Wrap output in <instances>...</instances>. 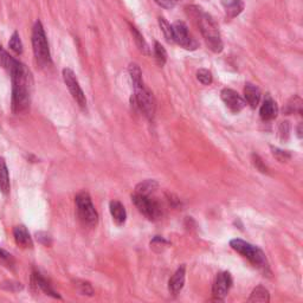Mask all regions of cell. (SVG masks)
<instances>
[{
  "mask_svg": "<svg viewBox=\"0 0 303 303\" xmlns=\"http://www.w3.org/2000/svg\"><path fill=\"white\" fill-rule=\"evenodd\" d=\"M244 95L247 102L252 107V108H256V107L258 106V103L260 101V91L256 86L251 83L245 84Z\"/></svg>",
  "mask_w": 303,
  "mask_h": 303,
  "instance_id": "19",
  "label": "cell"
},
{
  "mask_svg": "<svg viewBox=\"0 0 303 303\" xmlns=\"http://www.w3.org/2000/svg\"><path fill=\"white\" fill-rule=\"evenodd\" d=\"M132 200L137 210L149 220H158L163 216V208L160 203L152 194H141L134 192L132 195Z\"/></svg>",
  "mask_w": 303,
  "mask_h": 303,
  "instance_id": "6",
  "label": "cell"
},
{
  "mask_svg": "<svg viewBox=\"0 0 303 303\" xmlns=\"http://www.w3.org/2000/svg\"><path fill=\"white\" fill-rule=\"evenodd\" d=\"M159 25H160L161 31H163L164 36H165V38H166V41L168 42V43H174L173 29H172L170 23H168L164 17H159Z\"/></svg>",
  "mask_w": 303,
  "mask_h": 303,
  "instance_id": "25",
  "label": "cell"
},
{
  "mask_svg": "<svg viewBox=\"0 0 303 303\" xmlns=\"http://www.w3.org/2000/svg\"><path fill=\"white\" fill-rule=\"evenodd\" d=\"M128 71H129L130 78H132L133 86H136V84H140V83L144 82V80H143V72H141V69H140L139 65L135 64V63L129 64Z\"/></svg>",
  "mask_w": 303,
  "mask_h": 303,
  "instance_id": "26",
  "label": "cell"
},
{
  "mask_svg": "<svg viewBox=\"0 0 303 303\" xmlns=\"http://www.w3.org/2000/svg\"><path fill=\"white\" fill-rule=\"evenodd\" d=\"M301 128H302V125H298V127H297V136L300 137V139L302 137V129Z\"/></svg>",
  "mask_w": 303,
  "mask_h": 303,
  "instance_id": "39",
  "label": "cell"
},
{
  "mask_svg": "<svg viewBox=\"0 0 303 303\" xmlns=\"http://www.w3.org/2000/svg\"><path fill=\"white\" fill-rule=\"evenodd\" d=\"M10 174L6 161L0 156V192L4 194H9L10 192Z\"/></svg>",
  "mask_w": 303,
  "mask_h": 303,
  "instance_id": "18",
  "label": "cell"
},
{
  "mask_svg": "<svg viewBox=\"0 0 303 303\" xmlns=\"http://www.w3.org/2000/svg\"><path fill=\"white\" fill-rule=\"evenodd\" d=\"M16 62H17V59L14 58V57L11 56L10 53L3 48V45L0 44V67L4 68L7 71H10L11 68L13 67Z\"/></svg>",
  "mask_w": 303,
  "mask_h": 303,
  "instance_id": "24",
  "label": "cell"
},
{
  "mask_svg": "<svg viewBox=\"0 0 303 303\" xmlns=\"http://www.w3.org/2000/svg\"><path fill=\"white\" fill-rule=\"evenodd\" d=\"M109 211L112 214L113 220L117 226H121L125 224L126 219H127V212H126L125 206L121 204L120 201L113 200L109 204Z\"/></svg>",
  "mask_w": 303,
  "mask_h": 303,
  "instance_id": "16",
  "label": "cell"
},
{
  "mask_svg": "<svg viewBox=\"0 0 303 303\" xmlns=\"http://www.w3.org/2000/svg\"><path fill=\"white\" fill-rule=\"evenodd\" d=\"M2 287L6 290H11V291H18L23 289V286L18 282H5L3 283Z\"/></svg>",
  "mask_w": 303,
  "mask_h": 303,
  "instance_id": "37",
  "label": "cell"
},
{
  "mask_svg": "<svg viewBox=\"0 0 303 303\" xmlns=\"http://www.w3.org/2000/svg\"><path fill=\"white\" fill-rule=\"evenodd\" d=\"M156 3L159 4L160 6L163 7H166V9H171V7L174 6V4L171 2V0H155Z\"/></svg>",
  "mask_w": 303,
  "mask_h": 303,
  "instance_id": "38",
  "label": "cell"
},
{
  "mask_svg": "<svg viewBox=\"0 0 303 303\" xmlns=\"http://www.w3.org/2000/svg\"><path fill=\"white\" fill-rule=\"evenodd\" d=\"M76 201V210H77V214L79 220L82 221L84 225L90 226V228H94V226L97 225L98 223V213L97 211L95 210V206L91 201L90 195L87 193V192H80L79 194L76 195L75 198Z\"/></svg>",
  "mask_w": 303,
  "mask_h": 303,
  "instance_id": "7",
  "label": "cell"
},
{
  "mask_svg": "<svg viewBox=\"0 0 303 303\" xmlns=\"http://www.w3.org/2000/svg\"><path fill=\"white\" fill-rule=\"evenodd\" d=\"M197 78L204 86H210L212 83V74H211V71L208 70V69H200L197 72Z\"/></svg>",
  "mask_w": 303,
  "mask_h": 303,
  "instance_id": "30",
  "label": "cell"
},
{
  "mask_svg": "<svg viewBox=\"0 0 303 303\" xmlns=\"http://www.w3.org/2000/svg\"><path fill=\"white\" fill-rule=\"evenodd\" d=\"M31 282H32V286L34 288H37V290L43 291L44 294L49 295V296H51L53 298H58V300H60V296L58 295V293H57V291L53 289V288L51 287V285H50V283L43 277V276L39 274V272H37V271L32 272Z\"/></svg>",
  "mask_w": 303,
  "mask_h": 303,
  "instance_id": "12",
  "label": "cell"
},
{
  "mask_svg": "<svg viewBox=\"0 0 303 303\" xmlns=\"http://www.w3.org/2000/svg\"><path fill=\"white\" fill-rule=\"evenodd\" d=\"M154 56H155L156 62H158L160 67H164L167 60V52L159 42H155L154 44Z\"/></svg>",
  "mask_w": 303,
  "mask_h": 303,
  "instance_id": "28",
  "label": "cell"
},
{
  "mask_svg": "<svg viewBox=\"0 0 303 303\" xmlns=\"http://www.w3.org/2000/svg\"><path fill=\"white\" fill-rule=\"evenodd\" d=\"M232 286V278L230 272L224 271L217 275L212 287V294L216 301H223Z\"/></svg>",
  "mask_w": 303,
  "mask_h": 303,
  "instance_id": "10",
  "label": "cell"
},
{
  "mask_svg": "<svg viewBox=\"0 0 303 303\" xmlns=\"http://www.w3.org/2000/svg\"><path fill=\"white\" fill-rule=\"evenodd\" d=\"M77 288L79 290V293L82 295H88V296H93L94 295V289L91 287L90 283L88 282H77Z\"/></svg>",
  "mask_w": 303,
  "mask_h": 303,
  "instance_id": "33",
  "label": "cell"
},
{
  "mask_svg": "<svg viewBox=\"0 0 303 303\" xmlns=\"http://www.w3.org/2000/svg\"><path fill=\"white\" fill-rule=\"evenodd\" d=\"M167 245H168V241L160 236H155L151 241V248L156 252L164 251L165 249L167 248Z\"/></svg>",
  "mask_w": 303,
  "mask_h": 303,
  "instance_id": "29",
  "label": "cell"
},
{
  "mask_svg": "<svg viewBox=\"0 0 303 303\" xmlns=\"http://www.w3.org/2000/svg\"><path fill=\"white\" fill-rule=\"evenodd\" d=\"M220 96L226 107H228L232 113H239L240 110H243L245 108V106H247V102L244 101V98L232 89H228V88L223 89L221 90Z\"/></svg>",
  "mask_w": 303,
  "mask_h": 303,
  "instance_id": "11",
  "label": "cell"
},
{
  "mask_svg": "<svg viewBox=\"0 0 303 303\" xmlns=\"http://www.w3.org/2000/svg\"><path fill=\"white\" fill-rule=\"evenodd\" d=\"M249 302H262V303H268L270 301V294L268 289L262 287V286H258L256 287L254 290H252L251 293V296L249 297Z\"/></svg>",
  "mask_w": 303,
  "mask_h": 303,
  "instance_id": "21",
  "label": "cell"
},
{
  "mask_svg": "<svg viewBox=\"0 0 303 303\" xmlns=\"http://www.w3.org/2000/svg\"><path fill=\"white\" fill-rule=\"evenodd\" d=\"M12 80V101L11 107L14 114H22L26 112L31 102V89H32V75L28 67L21 60L17 62L9 71Z\"/></svg>",
  "mask_w": 303,
  "mask_h": 303,
  "instance_id": "1",
  "label": "cell"
},
{
  "mask_svg": "<svg viewBox=\"0 0 303 303\" xmlns=\"http://www.w3.org/2000/svg\"><path fill=\"white\" fill-rule=\"evenodd\" d=\"M171 2H172V3H173V4H175L176 2H179V0H171Z\"/></svg>",
  "mask_w": 303,
  "mask_h": 303,
  "instance_id": "40",
  "label": "cell"
},
{
  "mask_svg": "<svg viewBox=\"0 0 303 303\" xmlns=\"http://www.w3.org/2000/svg\"><path fill=\"white\" fill-rule=\"evenodd\" d=\"M252 164H254V166L259 172H262V173H268V167L264 165L263 160L257 154H252Z\"/></svg>",
  "mask_w": 303,
  "mask_h": 303,
  "instance_id": "36",
  "label": "cell"
},
{
  "mask_svg": "<svg viewBox=\"0 0 303 303\" xmlns=\"http://www.w3.org/2000/svg\"><path fill=\"white\" fill-rule=\"evenodd\" d=\"M230 247L238 252V254L245 257V258L249 259V262L254 267L258 268V269L264 270L268 268L266 255H264V252L259 248L255 247V245L241 239H232L230 241Z\"/></svg>",
  "mask_w": 303,
  "mask_h": 303,
  "instance_id": "5",
  "label": "cell"
},
{
  "mask_svg": "<svg viewBox=\"0 0 303 303\" xmlns=\"http://www.w3.org/2000/svg\"><path fill=\"white\" fill-rule=\"evenodd\" d=\"M132 106L143 113L146 117L152 120L155 114V99L148 88L143 83L134 86V95L132 96Z\"/></svg>",
  "mask_w": 303,
  "mask_h": 303,
  "instance_id": "4",
  "label": "cell"
},
{
  "mask_svg": "<svg viewBox=\"0 0 303 303\" xmlns=\"http://www.w3.org/2000/svg\"><path fill=\"white\" fill-rule=\"evenodd\" d=\"M190 12L197 19L199 29L203 36H204L206 44L213 52L219 53L223 51V42L220 39L219 28L217 23L210 14L203 12L200 7L191 6L189 7Z\"/></svg>",
  "mask_w": 303,
  "mask_h": 303,
  "instance_id": "2",
  "label": "cell"
},
{
  "mask_svg": "<svg viewBox=\"0 0 303 303\" xmlns=\"http://www.w3.org/2000/svg\"><path fill=\"white\" fill-rule=\"evenodd\" d=\"M159 184L155 181V180H145V181L140 183L139 185L136 186L135 192L136 193H141V194H153L155 192V190L158 189Z\"/></svg>",
  "mask_w": 303,
  "mask_h": 303,
  "instance_id": "23",
  "label": "cell"
},
{
  "mask_svg": "<svg viewBox=\"0 0 303 303\" xmlns=\"http://www.w3.org/2000/svg\"><path fill=\"white\" fill-rule=\"evenodd\" d=\"M185 277H186V267L181 266L178 268V270L174 272L172 276L170 282H168V289L173 295H178L185 285Z\"/></svg>",
  "mask_w": 303,
  "mask_h": 303,
  "instance_id": "13",
  "label": "cell"
},
{
  "mask_svg": "<svg viewBox=\"0 0 303 303\" xmlns=\"http://www.w3.org/2000/svg\"><path fill=\"white\" fill-rule=\"evenodd\" d=\"M9 47L14 53H16V55H22L23 53V43H22L21 36H19V33L17 31H14L12 36H11Z\"/></svg>",
  "mask_w": 303,
  "mask_h": 303,
  "instance_id": "27",
  "label": "cell"
},
{
  "mask_svg": "<svg viewBox=\"0 0 303 303\" xmlns=\"http://www.w3.org/2000/svg\"><path fill=\"white\" fill-rule=\"evenodd\" d=\"M0 262L5 264L6 267H13L14 266V258L12 255L9 254V252L4 250V249L0 248Z\"/></svg>",
  "mask_w": 303,
  "mask_h": 303,
  "instance_id": "32",
  "label": "cell"
},
{
  "mask_svg": "<svg viewBox=\"0 0 303 303\" xmlns=\"http://www.w3.org/2000/svg\"><path fill=\"white\" fill-rule=\"evenodd\" d=\"M36 238H37L38 241H39L41 244L45 245V247H50V245L52 244L51 236H50L49 233H47V232H43V231L37 232L36 233Z\"/></svg>",
  "mask_w": 303,
  "mask_h": 303,
  "instance_id": "35",
  "label": "cell"
},
{
  "mask_svg": "<svg viewBox=\"0 0 303 303\" xmlns=\"http://www.w3.org/2000/svg\"><path fill=\"white\" fill-rule=\"evenodd\" d=\"M129 29H130V32H132V34H133L134 42H135L137 49H139L140 51L146 56L151 55V50H149V48H148V44L146 43V41L144 39V36L140 33L139 30H137L135 26H133L132 24H129Z\"/></svg>",
  "mask_w": 303,
  "mask_h": 303,
  "instance_id": "20",
  "label": "cell"
},
{
  "mask_svg": "<svg viewBox=\"0 0 303 303\" xmlns=\"http://www.w3.org/2000/svg\"><path fill=\"white\" fill-rule=\"evenodd\" d=\"M172 29H173V37L176 44L186 50H195L198 48V42L191 36L185 23L175 22L172 25Z\"/></svg>",
  "mask_w": 303,
  "mask_h": 303,
  "instance_id": "9",
  "label": "cell"
},
{
  "mask_svg": "<svg viewBox=\"0 0 303 303\" xmlns=\"http://www.w3.org/2000/svg\"><path fill=\"white\" fill-rule=\"evenodd\" d=\"M221 4L226 12V17L229 19L239 16L241 11L244 10L243 0H221Z\"/></svg>",
  "mask_w": 303,
  "mask_h": 303,
  "instance_id": "17",
  "label": "cell"
},
{
  "mask_svg": "<svg viewBox=\"0 0 303 303\" xmlns=\"http://www.w3.org/2000/svg\"><path fill=\"white\" fill-rule=\"evenodd\" d=\"M283 113L287 115L295 114V113H302V99L298 96H294L288 101L287 105L283 107Z\"/></svg>",
  "mask_w": 303,
  "mask_h": 303,
  "instance_id": "22",
  "label": "cell"
},
{
  "mask_svg": "<svg viewBox=\"0 0 303 303\" xmlns=\"http://www.w3.org/2000/svg\"><path fill=\"white\" fill-rule=\"evenodd\" d=\"M279 137H281L282 141H287L288 137H289V133H290V125L288 121H283L279 125Z\"/></svg>",
  "mask_w": 303,
  "mask_h": 303,
  "instance_id": "34",
  "label": "cell"
},
{
  "mask_svg": "<svg viewBox=\"0 0 303 303\" xmlns=\"http://www.w3.org/2000/svg\"><path fill=\"white\" fill-rule=\"evenodd\" d=\"M32 49L36 62L41 68H47L51 64L48 38L45 34L43 24L39 21L34 23L32 29Z\"/></svg>",
  "mask_w": 303,
  "mask_h": 303,
  "instance_id": "3",
  "label": "cell"
},
{
  "mask_svg": "<svg viewBox=\"0 0 303 303\" xmlns=\"http://www.w3.org/2000/svg\"><path fill=\"white\" fill-rule=\"evenodd\" d=\"M13 237L19 247L24 249H31L33 247L31 236H30L28 229L24 225H18L13 229Z\"/></svg>",
  "mask_w": 303,
  "mask_h": 303,
  "instance_id": "14",
  "label": "cell"
},
{
  "mask_svg": "<svg viewBox=\"0 0 303 303\" xmlns=\"http://www.w3.org/2000/svg\"><path fill=\"white\" fill-rule=\"evenodd\" d=\"M63 79L65 84H67L69 91H70V94L76 102H77V105L80 107L82 109H86L87 108V98H86V95H84L82 88H80L79 83L77 78H76V75L75 72L71 70V69L69 68H65L63 69Z\"/></svg>",
  "mask_w": 303,
  "mask_h": 303,
  "instance_id": "8",
  "label": "cell"
},
{
  "mask_svg": "<svg viewBox=\"0 0 303 303\" xmlns=\"http://www.w3.org/2000/svg\"><path fill=\"white\" fill-rule=\"evenodd\" d=\"M277 105H276V102L270 97V96H268V97L264 99L263 105L259 109L260 117H262V120L264 121H271L277 116Z\"/></svg>",
  "mask_w": 303,
  "mask_h": 303,
  "instance_id": "15",
  "label": "cell"
},
{
  "mask_svg": "<svg viewBox=\"0 0 303 303\" xmlns=\"http://www.w3.org/2000/svg\"><path fill=\"white\" fill-rule=\"evenodd\" d=\"M271 151H272V154H274V156L276 159H277L278 161H281V163H285V161H288L290 158V153L288 151H283V149H279V148H274L271 147Z\"/></svg>",
  "mask_w": 303,
  "mask_h": 303,
  "instance_id": "31",
  "label": "cell"
}]
</instances>
